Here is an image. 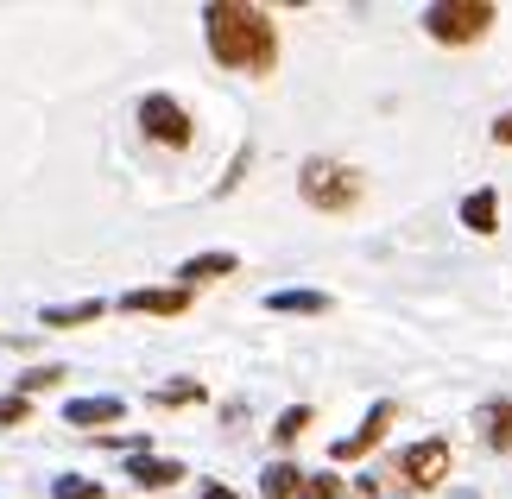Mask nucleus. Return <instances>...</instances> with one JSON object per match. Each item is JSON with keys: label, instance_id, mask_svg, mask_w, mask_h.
<instances>
[{"label": "nucleus", "instance_id": "22", "mask_svg": "<svg viewBox=\"0 0 512 499\" xmlns=\"http://www.w3.org/2000/svg\"><path fill=\"white\" fill-rule=\"evenodd\" d=\"M494 139H500V146H512V108H506L500 121H494Z\"/></svg>", "mask_w": 512, "mask_h": 499}, {"label": "nucleus", "instance_id": "2", "mask_svg": "<svg viewBox=\"0 0 512 499\" xmlns=\"http://www.w3.org/2000/svg\"><path fill=\"white\" fill-rule=\"evenodd\" d=\"M298 196L310 209H323V215H348L354 203H361V171L342 165V158H304Z\"/></svg>", "mask_w": 512, "mask_h": 499}, {"label": "nucleus", "instance_id": "7", "mask_svg": "<svg viewBox=\"0 0 512 499\" xmlns=\"http://www.w3.org/2000/svg\"><path fill=\"white\" fill-rule=\"evenodd\" d=\"M121 310H133V316H184L190 310V291L184 285H171V291H127Z\"/></svg>", "mask_w": 512, "mask_h": 499}, {"label": "nucleus", "instance_id": "6", "mask_svg": "<svg viewBox=\"0 0 512 499\" xmlns=\"http://www.w3.org/2000/svg\"><path fill=\"white\" fill-rule=\"evenodd\" d=\"M392 417H399L392 405H373V411H367V424L354 430V436H342V443L329 449V455H336V462H354V455H367V449H373V443H380V436L392 430Z\"/></svg>", "mask_w": 512, "mask_h": 499}, {"label": "nucleus", "instance_id": "21", "mask_svg": "<svg viewBox=\"0 0 512 499\" xmlns=\"http://www.w3.org/2000/svg\"><path fill=\"white\" fill-rule=\"evenodd\" d=\"M26 417H32V398L26 392H7V398H0V424H26Z\"/></svg>", "mask_w": 512, "mask_h": 499}, {"label": "nucleus", "instance_id": "15", "mask_svg": "<svg viewBox=\"0 0 512 499\" xmlns=\"http://www.w3.org/2000/svg\"><path fill=\"white\" fill-rule=\"evenodd\" d=\"M102 310H108L102 297H89V304H51V310H45V329H83V323H95Z\"/></svg>", "mask_w": 512, "mask_h": 499}, {"label": "nucleus", "instance_id": "13", "mask_svg": "<svg viewBox=\"0 0 512 499\" xmlns=\"http://www.w3.org/2000/svg\"><path fill=\"white\" fill-rule=\"evenodd\" d=\"M304 481H310V474H298L291 462H272V468L260 474V499H298Z\"/></svg>", "mask_w": 512, "mask_h": 499}, {"label": "nucleus", "instance_id": "18", "mask_svg": "<svg viewBox=\"0 0 512 499\" xmlns=\"http://www.w3.org/2000/svg\"><path fill=\"white\" fill-rule=\"evenodd\" d=\"M51 499H108V493L95 487V481H83V474H64V481L51 487Z\"/></svg>", "mask_w": 512, "mask_h": 499}, {"label": "nucleus", "instance_id": "11", "mask_svg": "<svg viewBox=\"0 0 512 499\" xmlns=\"http://www.w3.org/2000/svg\"><path fill=\"white\" fill-rule=\"evenodd\" d=\"M127 481L133 487H177V481H184V468L165 462V455H133V462H127Z\"/></svg>", "mask_w": 512, "mask_h": 499}, {"label": "nucleus", "instance_id": "14", "mask_svg": "<svg viewBox=\"0 0 512 499\" xmlns=\"http://www.w3.org/2000/svg\"><path fill=\"white\" fill-rule=\"evenodd\" d=\"M494 222H500V196H494V190H475V196L462 203V228L494 234Z\"/></svg>", "mask_w": 512, "mask_h": 499}, {"label": "nucleus", "instance_id": "17", "mask_svg": "<svg viewBox=\"0 0 512 499\" xmlns=\"http://www.w3.org/2000/svg\"><path fill=\"white\" fill-rule=\"evenodd\" d=\"M298 499H354L342 481H336V474H310V481H304V493Z\"/></svg>", "mask_w": 512, "mask_h": 499}, {"label": "nucleus", "instance_id": "1", "mask_svg": "<svg viewBox=\"0 0 512 499\" xmlns=\"http://www.w3.org/2000/svg\"><path fill=\"white\" fill-rule=\"evenodd\" d=\"M203 32H209V51L222 70L272 76V64H279V26H272V13L247 7V0H209Z\"/></svg>", "mask_w": 512, "mask_h": 499}, {"label": "nucleus", "instance_id": "8", "mask_svg": "<svg viewBox=\"0 0 512 499\" xmlns=\"http://www.w3.org/2000/svg\"><path fill=\"white\" fill-rule=\"evenodd\" d=\"M475 424H481V443L487 449H512V398H487V405L475 411Z\"/></svg>", "mask_w": 512, "mask_h": 499}, {"label": "nucleus", "instance_id": "16", "mask_svg": "<svg viewBox=\"0 0 512 499\" xmlns=\"http://www.w3.org/2000/svg\"><path fill=\"white\" fill-rule=\"evenodd\" d=\"M304 430H310V405H291V411H279V424H272V443H298Z\"/></svg>", "mask_w": 512, "mask_h": 499}, {"label": "nucleus", "instance_id": "4", "mask_svg": "<svg viewBox=\"0 0 512 499\" xmlns=\"http://www.w3.org/2000/svg\"><path fill=\"white\" fill-rule=\"evenodd\" d=\"M140 127H146L152 146H171V152L190 146V114H184V102H171V95H146V102H140Z\"/></svg>", "mask_w": 512, "mask_h": 499}, {"label": "nucleus", "instance_id": "5", "mask_svg": "<svg viewBox=\"0 0 512 499\" xmlns=\"http://www.w3.org/2000/svg\"><path fill=\"white\" fill-rule=\"evenodd\" d=\"M399 474L411 487H437V481H449V443L443 436H430V443H411L405 455H399Z\"/></svg>", "mask_w": 512, "mask_h": 499}, {"label": "nucleus", "instance_id": "3", "mask_svg": "<svg viewBox=\"0 0 512 499\" xmlns=\"http://www.w3.org/2000/svg\"><path fill=\"white\" fill-rule=\"evenodd\" d=\"M494 7L487 0H437V7L424 13V32L437 38V45H475V38H487V26H494Z\"/></svg>", "mask_w": 512, "mask_h": 499}, {"label": "nucleus", "instance_id": "12", "mask_svg": "<svg viewBox=\"0 0 512 499\" xmlns=\"http://www.w3.org/2000/svg\"><path fill=\"white\" fill-rule=\"evenodd\" d=\"M266 310H272V316H323L329 297H323V291H272Z\"/></svg>", "mask_w": 512, "mask_h": 499}, {"label": "nucleus", "instance_id": "10", "mask_svg": "<svg viewBox=\"0 0 512 499\" xmlns=\"http://www.w3.org/2000/svg\"><path fill=\"white\" fill-rule=\"evenodd\" d=\"M234 266H241L234 253H196V259H184V266H177V285L196 291V285H209V278H228Z\"/></svg>", "mask_w": 512, "mask_h": 499}, {"label": "nucleus", "instance_id": "20", "mask_svg": "<svg viewBox=\"0 0 512 499\" xmlns=\"http://www.w3.org/2000/svg\"><path fill=\"white\" fill-rule=\"evenodd\" d=\"M57 379H64V367H32V373H19V392H45V386H57Z\"/></svg>", "mask_w": 512, "mask_h": 499}, {"label": "nucleus", "instance_id": "19", "mask_svg": "<svg viewBox=\"0 0 512 499\" xmlns=\"http://www.w3.org/2000/svg\"><path fill=\"white\" fill-rule=\"evenodd\" d=\"M203 398V386L196 379H184V386H165V392H152V405H196Z\"/></svg>", "mask_w": 512, "mask_h": 499}, {"label": "nucleus", "instance_id": "23", "mask_svg": "<svg viewBox=\"0 0 512 499\" xmlns=\"http://www.w3.org/2000/svg\"><path fill=\"white\" fill-rule=\"evenodd\" d=\"M203 499H234V493H228L222 481H209V487H203Z\"/></svg>", "mask_w": 512, "mask_h": 499}, {"label": "nucleus", "instance_id": "9", "mask_svg": "<svg viewBox=\"0 0 512 499\" xmlns=\"http://www.w3.org/2000/svg\"><path fill=\"white\" fill-rule=\"evenodd\" d=\"M121 398H70L64 405V424H76V430H95V424H121Z\"/></svg>", "mask_w": 512, "mask_h": 499}]
</instances>
